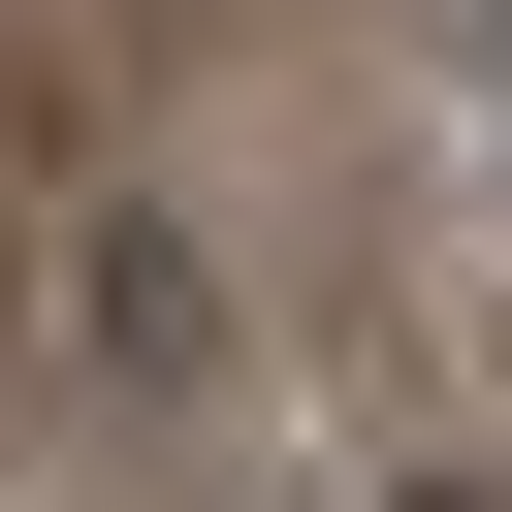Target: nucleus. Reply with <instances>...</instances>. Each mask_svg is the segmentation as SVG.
<instances>
[{
    "instance_id": "nucleus-2",
    "label": "nucleus",
    "mask_w": 512,
    "mask_h": 512,
    "mask_svg": "<svg viewBox=\"0 0 512 512\" xmlns=\"http://www.w3.org/2000/svg\"><path fill=\"white\" fill-rule=\"evenodd\" d=\"M384 512H480V480H384Z\"/></svg>"
},
{
    "instance_id": "nucleus-1",
    "label": "nucleus",
    "mask_w": 512,
    "mask_h": 512,
    "mask_svg": "<svg viewBox=\"0 0 512 512\" xmlns=\"http://www.w3.org/2000/svg\"><path fill=\"white\" fill-rule=\"evenodd\" d=\"M64 320H96V384H224V288H192V224H64Z\"/></svg>"
}]
</instances>
